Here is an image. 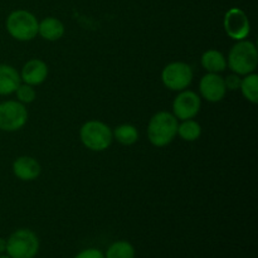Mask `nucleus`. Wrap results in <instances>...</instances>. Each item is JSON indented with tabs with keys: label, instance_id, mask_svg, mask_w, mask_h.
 <instances>
[{
	"label": "nucleus",
	"instance_id": "obj_10",
	"mask_svg": "<svg viewBox=\"0 0 258 258\" xmlns=\"http://www.w3.org/2000/svg\"><path fill=\"white\" fill-rule=\"evenodd\" d=\"M199 92L208 102H219L227 93L223 77L218 73H207L199 82Z\"/></svg>",
	"mask_w": 258,
	"mask_h": 258
},
{
	"label": "nucleus",
	"instance_id": "obj_9",
	"mask_svg": "<svg viewBox=\"0 0 258 258\" xmlns=\"http://www.w3.org/2000/svg\"><path fill=\"white\" fill-rule=\"evenodd\" d=\"M201 97L194 91L183 90L173 101V115L178 120L194 118L201 110Z\"/></svg>",
	"mask_w": 258,
	"mask_h": 258
},
{
	"label": "nucleus",
	"instance_id": "obj_12",
	"mask_svg": "<svg viewBox=\"0 0 258 258\" xmlns=\"http://www.w3.org/2000/svg\"><path fill=\"white\" fill-rule=\"evenodd\" d=\"M40 164L32 156H19L13 163V173L23 181L35 180L40 175Z\"/></svg>",
	"mask_w": 258,
	"mask_h": 258
},
{
	"label": "nucleus",
	"instance_id": "obj_23",
	"mask_svg": "<svg viewBox=\"0 0 258 258\" xmlns=\"http://www.w3.org/2000/svg\"><path fill=\"white\" fill-rule=\"evenodd\" d=\"M5 249H7V239L0 237V254L4 253Z\"/></svg>",
	"mask_w": 258,
	"mask_h": 258
},
{
	"label": "nucleus",
	"instance_id": "obj_13",
	"mask_svg": "<svg viewBox=\"0 0 258 258\" xmlns=\"http://www.w3.org/2000/svg\"><path fill=\"white\" fill-rule=\"evenodd\" d=\"M20 83V75L14 67L9 64H0V96L15 93Z\"/></svg>",
	"mask_w": 258,
	"mask_h": 258
},
{
	"label": "nucleus",
	"instance_id": "obj_18",
	"mask_svg": "<svg viewBox=\"0 0 258 258\" xmlns=\"http://www.w3.org/2000/svg\"><path fill=\"white\" fill-rule=\"evenodd\" d=\"M178 135L184 141H189V143L198 140L202 135L201 123L197 122L193 118L183 120V122L178 125Z\"/></svg>",
	"mask_w": 258,
	"mask_h": 258
},
{
	"label": "nucleus",
	"instance_id": "obj_14",
	"mask_svg": "<svg viewBox=\"0 0 258 258\" xmlns=\"http://www.w3.org/2000/svg\"><path fill=\"white\" fill-rule=\"evenodd\" d=\"M38 34L45 40L55 42L64 34V25L59 19L53 17L44 18L38 25Z\"/></svg>",
	"mask_w": 258,
	"mask_h": 258
},
{
	"label": "nucleus",
	"instance_id": "obj_6",
	"mask_svg": "<svg viewBox=\"0 0 258 258\" xmlns=\"http://www.w3.org/2000/svg\"><path fill=\"white\" fill-rule=\"evenodd\" d=\"M161 81L166 88L180 92L190 86L193 81V70L188 63L171 62L164 67Z\"/></svg>",
	"mask_w": 258,
	"mask_h": 258
},
{
	"label": "nucleus",
	"instance_id": "obj_22",
	"mask_svg": "<svg viewBox=\"0 0 258 258\" xmlns=\"http://www.w3.org/2000/svg\"><path fill=\"white\" fill-rule=\"evenodd\" d=\"M75 258H105V254L96 248H87L83 249L82 252L77 254Z\"/></svg>",
	"mask_w": 258,
	"mask_h": 258
},
{
	"label": "nucleus",
	"instance_id": "obj_11",
	"mask_svg": "<svg viewBox=\"0 0 258 258\" xmlns=\"http://www.w3.org/2000/svg\"><path fill=\"white\" fill-rule=\"evenodd\" d=\"M48 77V66L44 60L30 59L23 66L22 73H20V80L22 82L30 86L42 85Z\"/></svg>",
	"mask_w": 258,
	"mask_h": 258
},
{
	"label": "nucleus",
	"instance_id": "obj_19",
	"mask_svg": "<svg viewBox=\"0 0 258 258\" xmlns=\"http://www.w3.org/2000/svg\"><path fill=\"white\" fill-rule=\"evenodd\" d=\"M105 258H135V248L127 241L113 242L106 251Z\"/></svg>",
	"mask_w": 258,
	"mask_h": 258
},
{
	"label": "nucleus",
	"instance_id": "obj_20",
	"mask_svg": "<svg viewBox=\"0 0 258 258\" xmlns=\"http://www.w3.org/2000/svg\"><path fill=\"white\" fill-rule=\"evenodd\" d=\"M15 95H17L18 101L20 103H23V105H25V103H32L35 100V97H37L34 86L27 85V83H23V85L20 83V86L15 91Z\"/></svg>",
	"mask_w": 258,
	"mask_h": 258
},
{
	"label": "nucleus",
	"instance_id": "obj_2",
	"mask_svg": "<svg viewBox=\"0 0 258 258\" xmlns=\"http://www.w3.org/2000/svg\"><path fill=\"white\" fill-rule=\"evenodd\" d=\"M258 64V52L254 43L249 40H238L228 53L227 66L233 73L246 76L254 72Z\"/></svg>",
	"mask_w": 258,
	"mask_h": 258
},
{
	"label": "nucleus",
	"instance_id": "obj_8",
	"mask_svg": "<svg viewBox=\"0 0 258 258\" xmlns=\"http://www.w3.org/2000/svg\"><path fill=\"white\" fill-rule=\"evenodd\" d=\"M223 27L227 35L234 40L246 39L251 32V24L246 13L239 8H231L224 14Z\"/></svg>",
	"mask_w": 258,
	"mask_h": 258
},
{
	"label": "nucleus",
	"instance_id": "obj_24",
	"mask_svg": "<svg viewBox=\"0 0 258 258\" xmlns=\"http://www.w3.org/2000/svg\"><path fill=\"white\" fill-rule=\"evenodd\" d=\"M0 258H10L9 256H3V254H0Z\"/></svg>",
	"mask_w": 258,
	"mask_h": 258
},
{
	"label": "nucleus",
	"instance_id": "obj_7",
	"mask_svg": "<svg viewBox=\"0 0 258 258\" xmlns=\"http://www.w3.org/2000/svg\"><path fill=\"white\" fill-rule=\"evenodd\" d=\"M28 111L19 101H5L0 103V130L13 133L27 123Z\"/></svg>",
	"mask_w": 258,
	"mask_h": 258
},
{
	"label": "nucleus",
	"instance_id": "obj_17",
	"mask_svg": "<svg viewBox=\"0 0 258 258\" xmlns=\"http://www.w3.org/2000/svg\"><path fill=\"white\" fill-rule=\"evenodd\" d=\"M239 90L247 101L256 105L258 102V76L256 73L252 72L244 76L241 80Z\"/></svg>",
	"mask_w": 258,
	"mask_h": 258
},
{
	"label": "nucleus",
	"instance_id": "obj_21",
	"mask_svg": "<svg viewBox=\"0 0 258 258\" xmlns=\"http://www.w3.org/2000/svg\"><path fill=\"white\" fill-rule=\"evenodd\" d=\"M224 80V85H226V88L227 91H236L238 90L239 86H241V80L242 78L239 77L238 75H236V73H233V75H229L227 76L226 78H223Z\"/></svg>",
	"mask_w": 258,
	"mask_h": 258
},
{
	"label": "nucleus",
	"instance_id": "obj_16",
	"mask_svg": "<svg viewBox=\"0 0 258 258\" xmlns=\"http://www.w3.org/2000/svg\"><path fill=\"white\" fill-rule=\"evenodd\" d=\"M112 135L115 140H117V143H120L121 145L130 146L134 145L136 141L139 140V131L131 123H122V125H118L115 130L112 131Z\"/></svg>",
	"mask_w": 258,
	"mask_h": 258
},
{
	"label": "nucleus",
	"instance_id": "obj_15",
	"mask_svg": "<svg viewBox=\"0 0 258 258\" xmlns=\"http://www.w3.org/2000/svg\"><path fill=\"white\" fill-rule=\"evenodd\" d=\"M202 67L208 73H221L227 68V58L217 49H208L202 54Z\"/></svg>",
	"mask_w": 258,
	"mask_h": 258
},
{
	"label": "nucleus",
	"instance_id": "obj_3",
	"mask_svg": "<svg viewBox=\"0 0 258 258\" xmlns=\"http://www.w3.org/2000/svg\"><path fill=\"white\" fill-rule=\"evenodd\" d=\"M39 22L34 14L24 9L10 13L5 22V28L10 37L20 42H28L37 37Z\"/></svg>",
	"mask_w": 258,
	"mask_h": 258
},
{
	"label": "nucleus",
	"instance_id": "obj_4",
	"mask_svg": "<svg viewBox=\"0 0 258 258\" xmlns=\"http://www.w3.org/2000/svg\"><path fill=\"white\" fill-rule=\"evenodd\" d=\"M80 139L83 145L91 151H105L112 144L113 135L110 126L102 121L91 120L82 125Z\"/></svg>",
	"mask_w": 258,
	"mask_h": 258
},
{
	"label": "nucleus",
	"instance_id": "obj_1",
	"mask_svg": "<svg viewBox=\"0 0 258 258\" xmlns=\"http://www.w3.org/2000/svg\"><path fill=\"white\" fill-rule=\"evenodd\" d=\"M178 118L168 111L156 112L148 125L149 141L156 148L169 145L178 135Z\"/></svg>",
	"mask_w": 258,
	"mask_h": 258
},
{
	"label": "nucleus",
	"instance_id": "obj_5",
	"mask_svg": "<svg viewBox=\"0 0 258 258\" xmlns=\"http://www.w3.org/2000/svg\"><path fill=\"white\" fill-rule=\"evenodd\" d=\"M39 251V239L37 234L27 228L13 232L7 239L5 252L10 258H34Z\"/></svg>",
	"mask_w": 258,
	"mask_h": 258
}]
</instances>
